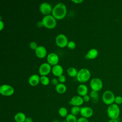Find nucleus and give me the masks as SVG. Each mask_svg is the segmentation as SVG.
<instances>
[{"instance_id": "1", "label": "nucleus", "mask_w": 122, "mask_h": 122, "mask_svg": "<svg viewBox=\"0 0 122 122\" xmlns=\"http://www.w3.org/2000/svg\"><path fill=\"white\" fill-rule=\"evenodd\" d=\"M51 13L52 16L56 19L61 20L63 19L66 15V7L63 3H58L52 9Z\"/></svg>"}, {"instance_id": "2", "label": "nucleus", "mask_w": 122, "mask_h": 122, "mask_svg": "<svg viewBox=\"0 0 122 122\" xmlns=\"http://www.w3.org/2000/svg\"><path fill=\"white\" fill-rule=\"evenodd\" d=\"M107 113L110 119H118L120 114V109L118 105L113 103L108 107Z\"/></svg>"}, {"instance_id": "3", "label": "nucleus", "mask_w": 122, "mask_h": 122, "mask_svg": "<svg viewBox=\"0 0 122 122\" xmlns=\"http://www.w3.org/2000/svg\"><path fill=\"white\" fill-rule=\"evenodd\" d=\"M41 21L44 27L50 29L54 28L56 25V19L52 15H46L43 18Z\"/></svg>"}, {"instance_id": "4", "label": "nucleus", "mask_w": 122, "mask_h": 122, "mask_svg": "<svg viewBox=\"0 0 122 122\" xmlns=\"http://www.w3.org/2000/svg\"><path fill=\"white\" fill-rule=\"evenodd\" d=\"M91 77V72L87 69L82 68L79 70L76 76L77 79L80 82H85L88 81Z\"/></svg>"}, {"instance_id": "5", "label": "nucleus", "mask_w": 122, "mask_h": 122, "mask_svg": "<svg viewBox=\"0 0 122 122\" xmlns=\"http://www.w3.org/2000/svg\"><path fill=\"white\" fill-rule=\"evenodd\" d=\"M115 96L113 92L110 91H106L104 92L102 96L103 102L107 105L113 104L115 100Z\"/></svg>"}, {"instance_id": "6", "label": "nucleus", "mask_w": 122, "mask_h": 122, "mask_svg": "<svg viewBox=\"0 0 122 122\" xmlns=\"http://www.w3.org/2000/svg\"><path fill=\"white\" fill-rule=\"evenodd\" d=\"M68 42L67 37L63 34H60L58 35L55 39L56 45L60 48H64L67 46Z\"/></svg>"}, {"instance_id": "7", "label": "nucleus", "mask_w": 122, "mask_h": 122, "mask_svg": "<svg viewBox=\"0 0 122 122\" xmlns=\"http://www.w3.org/2000/svg\"><path fill=\"white\" fill-rule=\"evenodd\" d=\"M102 82L99 78H93L90 81V86L92 91L98 92L102 89Z\"/></svg>"}, {"instance_id": "8", "label": "nucleus", "mask_w": 122, "mask_h": 122, "mask_svg": "<svg viewBox=\"0 0 122 122\" xmlns=\"http://www.w3.org/2000/svg\"><path fill=\"white\" fill-rule=\"evenodd\" d=\"M14 88L10 85L3 84L0 87V93L3 96H11L14 93Z\"/></svg>"}, {"instance_id": "9", "label": "nucleus", "mask_w": 122, "mask_h": 122, "mask_svg": "<svg viewBox=\"0 0 122 122\" xmlns=\"http://www.w3.org/2000/svg\"><path fill=\"white\" fill-rule=\"evenodd\" d=\"M51 70V66L50 64L48 63H43L40 65L39 71L41 75L46 76L50 72Z\"/></svg>"}, {"instance_id": "10", "label": "nucleus", "mask_w": 122, "mask_h": 122, "mask_svg": "<svg viewBox=\"0 0 122 122\" xmlns=\"http://www.w3.org/2000/svg\"><path fill=\"white\" fill-rule=\"evenodd\" d=\"M40 10L42 14L48 15L50 13L52 12V9L51 6L49 3L43 2L40 5Z\"/></svg>"}, {"instance_id": "11", "label": "nucleus", "mask_w": 122, "mask_h": 122, "mask_svg": "<svg viewBox=\"0 0 122 122\" xmlns=\"http://www.w3.org/2000/svg\"><path fill=\"white\" fill-rule=\"evenodd\" d=\"M93 110L91 107L85 106L81 108L80 114L82 117L87 119L90 118L93 115Z\"/></svg>"}, {"instance_id": "12", "label": "nucleus", "mask_w": 122, "mask_h": 122, "mask_svg": "<svg viewBox=\"0 0 122 122\" xmlns=\"http://www.w3.org/2000/svg\"><path fill=\"white\" fill-rule=\"evenodd\" d=\"M47 60L49 64H50L51 65L54 66L58 64L59 59L57 54L51 52L47 56Z\"/></svg>"}, {"instance_id": "13", "label": "nucleus", "mask_w": 122, "mask_h": 122, "mask_svg": "<svg viewBox=\"0 0 122 122\" xmlns=\"http://www.w3.org/2000/svg\"><path fill=\"white\" fill-rule=\"evenodd\" d=\"M84 101L83 98L80 96H73L69 102V104L73 106H79L82 105Z\"/></svg>"}, {"instance_id": "14", "label": "nucleus", "mask_w": 122, "mask_h": 122, "mask_svg": "<svg viewBox=\"0 0 122 122\" xmlns=\"http://www.w3.org/2000/svg\"><path fill=\"white\" fill-rule=\"evenodd\" d=\"M35 51L36 56L41 59L44 58L47 54V50L43 46H39Z\"/></svg>"}, {"instance_id": "15", "label": "nucleus", "mask_w": 122, "mask_h": 122, "mask_svg": "<svg viewBox=\"0 0 122 122\" xmlns=\"http://www.w3.org/2000/svg\"><path fill=\"white\" fill-rule=\"evenodd\" d=\"M51 71L54 75L59 77L60 76L62 75L63 70L61 65L57 64L53 66L51 69Z\"/></svg>"}, {"instance_id": "16", "label": "nucleus", "mask_w": 122, "mask_h": 122, "mask_svg": "<svg viewBox=\"0 0 122 122\" xmlns=\"http://www.w3.org/2000/svg\"><path fill=\"white\" fill-rule=\"evenodd\" d=\"M29 83L31 86H36L38 85L40 81V78L37 74H33L30 76L29 79Z\"/></svg>"}, {"instance_id": "17", "label": "nucleus", "mask_w": 122, "mask_h": 122, "mask_svg": "<svg viewBox=\"0 0 122 122\" xmlns=\"http://www.w3.org/2000/svg\"><path fill=\"white\" fill-rule=\"evenodd\" d=\"M88 90L87 87L84 84H80L77 88L78 93L81 96H84L87 95Z\"/></svg>"}, {"instance_id": "18", "label": "nucleus", "mask_w": 122, "mask_h": 122, "mask_svg": "<svg viewBox=\"0 0 122 122\" xmlns=\"http://www.w3.org/2000/svg\"><path fill=\"white\" fill-rule=\"evenodd\" d=\"M98 55V51L96 49H92L87 52L86 58L89 59H94L96 58Z\"/></svg>"}, {"instance_id": "19", "label": "nucleus", "mask_w": 122, "mask_h": 122, "mask_svg": "<svg viewBox=\"0 0 122 122\" xmlns=\"http://www.w3.org/2000/svg\"><path fill=\"white\" fill-rule=\"evenodd\" d=\"M26 117H27L24 113L19 112L15 115L14 120L16 122H25Z\"/></svg>"}, {"instance_id": "20", "label": "nucleus", "mask_w": 122, "mask_h": 122, "mask_svg": "<svg viewBox=\"0 0 122 122\" xmlns=\"http://www.w3.org/2000/svg\"><path fill=\"white\" fill-rule=\"evenodd\" d=\"M55 90L57 92L62 94V93H64L66 92L67 90V88L65 84H64L62 83H58L56 86Z\"/></svg>"}, {"instance_id": "21", "label": "nucleus", "mask_w": 122, "mask_h": 122, "mask_svg": "<svg viewBox=\"0 0 122 122\" xmlns=\"http://www.w3.org/2000/svg\"><path fill=\"white\" fill-rule=\"evenodd\" d=\"M90 97L93 101V102L96 103L99 100V94L98 92L92 91L90 93Z\"/></svg>"}, {"instance_id": "22", "label": "nucleus", "mask_w": 122, "mask_h": 122, "mask_svg": "<svg viewBox=\"0 0 122 122\" xmlns=\"http://www.w3.org/2000/svg\"><path fill=\"white\" fill-rule=\"evenodd\" d=\"M78 71L76 68L74 67H70L67 70L68 74L71 77H74L77 76Z\"/></svg>"}, {"instance_id": "23", "label": "nucleus", "mask_w": 122, "mask_h": 122, "mask_svg": "<svg viewBox=\"0 0 122 122\" xmlns=\"http://www.w3.org/2000/svg\"><path fill=\"white\" fill-rule=\"evenodd\" d=\"M58 112L59 115L62 117H66L68 115V111L67 109L64 107L60 108Z\"/></svg>"}, {"instance_id": "24", "label": "nucleus", "mask_w": 122, "mask_h": 122, "mask_svg": "<svg viewBox=\"0 0 122 122\" xmlns=\"http://www.w3.org/2000/svg\"><path fill=\"white\" fill-rule=\"evenodd\" d=\"M66 120L67 122H77L78 119L75 115L70 113L66 117Z\"/></svg>"}, {"instance_id": "25", "label": "nucleus", "mask_w": 122, "mask_h": 122, "mask_svg": "<svg viewBox=\"0 0 122 122\" xmlns=\"http://www.w3.org/2000/svg\"><path fill=\"white\" fill-rule=\"evenodd\" d=\"M81 108L79 106H73L71 110V114L74 115H77L80 113Z\"/></svg>"}, {"instance_id": "26", "label": "nucleus", "mask_w": 122, "mask_h": 122, "mask_svg": "<svg viewBox=\"0 0 122 122\" xmlns=\"http://www.w3.org/2000/svg\"><path fill=\"white\" fill-rule=\"evenodd\" d=\"M40 81L43 85H48L50 82L49 78L46 76H41L40 78Z\"/></svg>"}, {"instance_id": "27", "label": "nucleus", "mask_w": 122, "mask_h": 122, "mask_svg": "<svg viewBox=\"0 0 122 122\" xmlns=\"http://www.w3.org/2000/svg\"><path fill=\"white\" fill-rule=\"evenodd\" d=\"M67 47L68 48L70 49H71V50L74 49L76 47V43L73 41H69L68 43Z\"/></svg>"}, {"instance_id": "28", "label": "nucleus", "mask_w": 122, "mask_h": 122, "mask_svg": "<svg viewBox=\"0 0 122 122\" xmlns=\"http://www.w3.org/2000/svg\"><path fill=\"white\" fill-rule=\"evenodd\" d=\"M114 102L117 105L121 104L122 103V97L120 96H118L115 98Z\"/></svg>"}, {"instance_id": "29", "label": "nucleus", "mask_w": 122, "mask_h": 122, "mask_svg": "<svg viewBox=\"0 0 122 122\" xmlns=\"http://www.w3.org/2000/svg\"><path fill=\"white\" fill-rule=\"evenodd\" d=\"M38 46L37 43L34 41H32L30 43V47L32 50L35 51V50L38 48Z\"/></svg>"}, {"instance_id": "30", "label": "nucleus", "mask_w": 122, "mask_h": 122, "mask_svg": "<svg viewBox=\"0 0 122 122\" xmlns=\"http://www.w3.org/2000/svg\"><path fill=\"white\" fill-rule=\"evenodd\" d=\"M58 80L61 83L64 82L66 81V77L65 76L61 75L58 77Z\"/></svg>"}, {"instance_id": "31", "label": "nucleus", "mask_w": 122, "mask_h": 122, "mask_svg": "<svg viewBox=\"0 0 122 122\" xmlns=\"http://www.w3.org/2000/svg\"><path fill=\"white\" fill-rule=\"evenodd\" d=\"M77 122H89V121L87 118L81 117L78 119Z\"/></svg>"}, {"instance_id": "32", "label": "nucleus", "mask_w": 122, "mask_h": 122, "mask_svg": "<svg viewBox=\"0 0 122 122\" xmlns=\"http://www.w3.org/2000/svg\"><path fill=\"white\" fill-rule=\"evenodd\" d=\"M83 101L85 102H88L90 100V96L88 95L87 94L83 96Z\"/></svg>"}, {"instance_id": "33", "label": "nucleus", "mask_w": 122, "mask_h": 122, "mask_svg": "<svg viewBox=\"0 0 122 122\" xmlns=\"http://www.w3.org/2000/svg\"><path fill=\"white\" fill-rule=\"evenodd\" d=\"M51 83L54 85L56 86L58 84V80L56 78H53L51 80Z\"/></svg>"}, {"instance_id": "34", "label": "nucleus", "mask_w": 122, "mask_h": 122, "mask_svg": "<svg viewBox=\"0 0 122 122\" xmlns=\"http://www.w3.org/2000/svg\"><path fill=\"white\" fill-rule=\"evenodd\" d=\"M25 122H33V120L30 117H27Z\"/></svg>"}, {"instance_id": "35", "label": "nucleus", "mask_w": 122, "mask_h": 122, "mask_svg": "<svg viewBox=\"0 0 122 122\" xmlns=\"http://www.w3.org/2000/svg\"><path fill=\"white\" fill-rule=\"evenodd\" d=\"M4 23L3 22V21L1 20H0V30H1L3 29V28H4Z\"/></svg>"}, {"instance_id": "36", "label": "nucleus", "mask_w": 122, "mask_h": 122, "mask_svg": "<svg viewBox=\"0 0 122 122\" xmlns=\"http://www.w3.org/2000/svg\"><path fill=\"white\" fill-rule=\"evenodd\" d=\"M71 1L75 3H81L82 2H83V0H72Z\"/></svg>"}, {"instance_id": "37", "label": "nucleus", "mask_w": 122, "mask_h": 122, "mask_svg": "<svg viewBox=\"0 0 122 122\" xmlns=\"http://www.w3.org/2000/svg\"><path fill=\"white\" fill-rule=\"evenodd\" d=\"M108 122H119L118 119H110Z\"/></svg>"}, {"instance_id": "38", "label": "nucleus", "mask_w": 122, "mask_h": 122, "mask_svg": "<svg viewBox=\"0 0 122 122\" xmlns=\"http://www.w3.org/2000/svg\"><path fill=\"white\" fill-rule=\"evenodd\" d=\"M37 24H38V26L39 27H41L42 26H43L42 21H39V22H38Z\"/></svg>"}, {"instance_id": "39", "label": "nucleus", "mask_w": 122, "mask_h": 122, "mask_svg": "<svg viewBox=\"0 0 122 122\" xmlns=\"http://www.w3.org/2000/svg\"><path fill=\"white\" fill-rule=\"evenodd\" d=\"M52 122H60L58 120H54V121H53Z\"/></svg>"}, {"instance_id": "40", "label": "nucleus", "mask_w": 122, "mask_h": 122, "mask_svg": "<svg viewBox=\"0 0 122 122\" xmlns=\"http://www.w3.org/2000/svg\"><path fill=\"white\" fill-rule=\"evenodd\" d=\"M62 122H67V121H66V120H64V121H62Z\"/></svg>"}]
</instances>
